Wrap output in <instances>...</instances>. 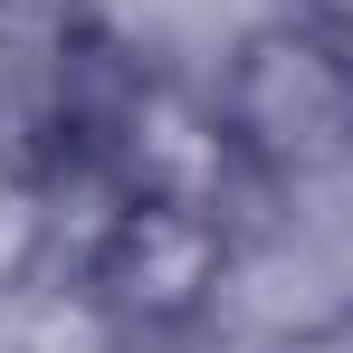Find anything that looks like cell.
<instances>
[{
  "instance_id": "cell-4",
  "label": "cell",
  "mask_w": 353,
  "mask_h": 353,
  "mask_svg": "<svg viewBox=\"0 0 353 353\" xmlns=\"http://www.w3.org/2000/svg\"><path fill=\"white\" fill-rule=\"evenodd\" d=\"M258 353H353V315H325V325H296V334H277V344Z\"/></svg>"
},
{
  "instance_id": "cell-3",
  "label": "cell",
  "mask_w": 353,
  "mask_h": 353,
  "mask_svg": "<svg viewBox=\"0 0 353 353\" xmlns=\"http://www.w3.org/2000/svg\"><path fill=\"white\" fill-rule=\"evenodd\" d=\"M48 248H58V191L29 153H0V296H29Z\"/></svg>"
},
{
  "instance_id": "cell-2",
  "label": "cell",
  "mask_w": 353,
  "mask_h": 353,
  "mask_svg": "<svg viewBox=\"0 0 353 353\" xmlns=\"http://www.w3.org/2000/svg\"><path fill=\"white\" fill-rule=\"evenodd\" d=\"M220 277H230V210L220 201H172V191H115V210L86 239L77 296L105 325H210L220 315Z\"/></svg>"
},
{
  "instance_id": "cell-1",
  "label": "cell",
  "mask_w": 353,
  "mask_h": 353,
  "mask_svg": "<svg viewBox=\"0 0 353 353\" xmlns=\"http://www.w3.org/2000/svg\"><path fill=\"white\" fill-rule=\"evenodd\" d=\"M210 115L230 163L258 191H296L315 172L353 163V48L325 39L315 19H248L210 58Z\"/></svg>"
},
{
  "instance_id": "cell-5",
  "label": "cell",
  "mask_w": 353,
  "mask_h": 353,
  "mask_svg": "<svg viewBox=\"0 0 353 353\" xmlns=\"http://www.w3.org/2000/svg\"><path fill=\"white\" fill-rule=\"evenodd\" d=\"M296 19H315L325 39H344V48H353V0H296Z\"/></svg>"
}]
</instances>
